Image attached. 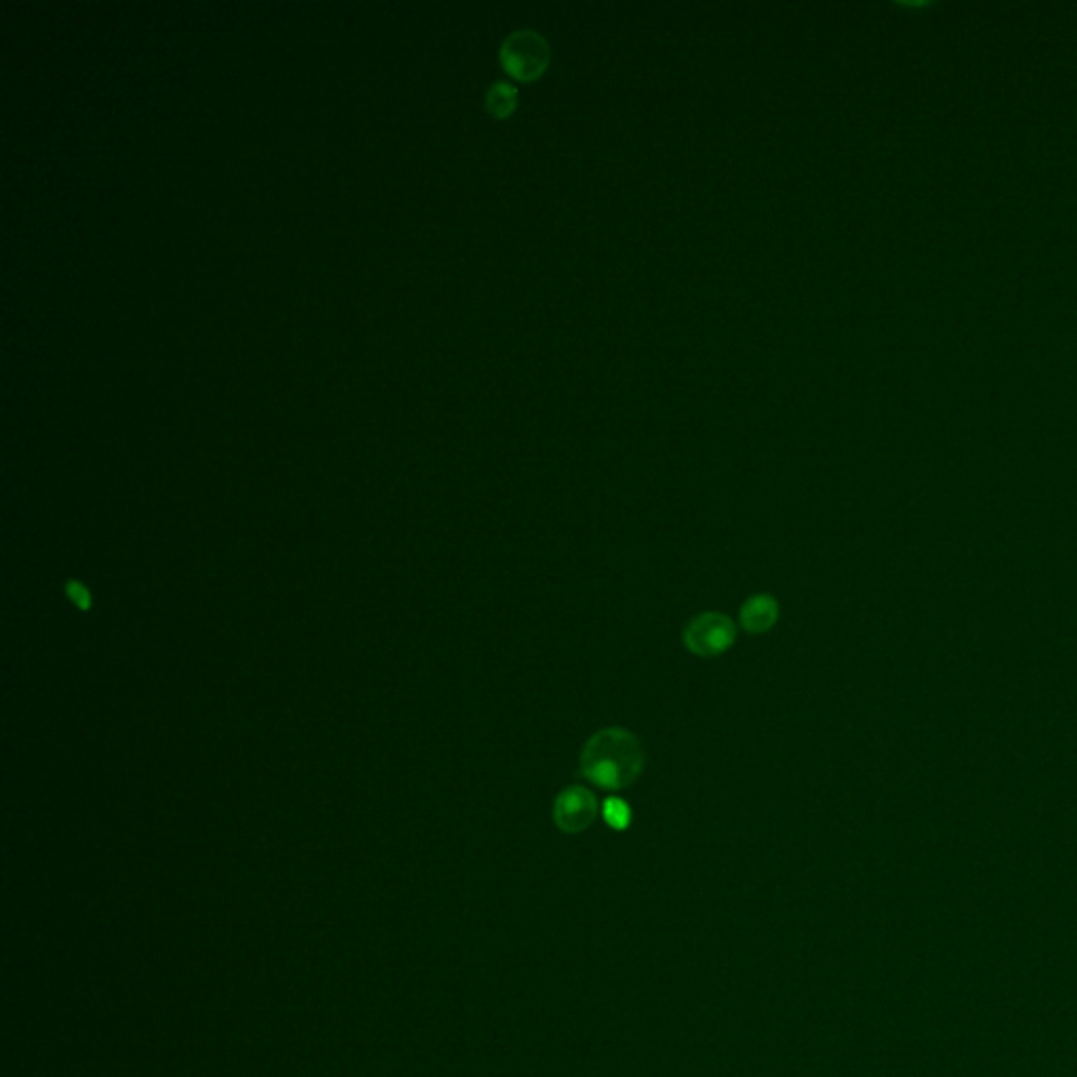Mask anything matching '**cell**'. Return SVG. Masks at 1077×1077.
Instances as JSON below:
<instances>
[{"instance_id":"obj_1","label":"cell","mask_w":1077,"mask_h":1077,"mask_svg":"<svg viewBox=\"0 0 1077 1077\" xmlns=\"http://www.w3.org/2000/svg\"><path fill=\"white\" fill-rule=\"evenodd\" d=\"M644 749L625 728H602L581 749V775L606 791L632 787L644 772Z\"/></svg>"},{"instance_id":"obj_2","label":"cell","mask_w":1077,"mask_h":1077,"mask_svg":"<svg viewBox=\"0 0 1077 1077\" xmlns=\"http://www.w3.org/2000/svg\"><path fill=\"white\" fill-rule=\"evenodd\" d=\"M501 64L516 80L528 83L550 64V47L537 32H514L501 47Z\"/></svg>"},{"instance_id":"obj_3","label":"cell","mask_w":1077,"mask_h":1077,"mask_svg":"<svg viewBox=\"0 0 1077 1077\" xmlns=\"http://www.w3.org/2000/svg\"><path fill=\"white\" fill-rule=\"evenodd\" d=\"M737 627L722 613L697 615L684 627V646L697 657H718L735 644Z\"/></svg>"},{"instance_id":"obj_4","label":"cell","mask_w":1077,"mask_h":1077,"mask_svg":"<svg viewBox=\"0 0 1077 1077\" xmlns=\"http://www.w3.org/2000/svg\"><path fill=\"white\" fill-rule=\"evenodd\" d=\"M554 823L564 833H581L598 817V800L587 787L573 785L560 791L554 810H552Z\"/></svg>"},{"instance_id":"obj_5","label":"cell","mask_w":1077,"mask_h":1077,"mask_svg":"<svg viewBox=\"0 0 1077 1077\" xmlns=\"http://www.w3.org/2000/svg\"><path fill=\"white\" fill-rule=\"evenodd\" d=\"M739 621L749 634H766L779 621V602L770 594L751 596L741 606Z\"/></svg>"},{"instance_id":"obj_6","label":"cell","mask_w":1077,"mask_h":1077,"mask_svg":"<svg viewBox=\"0 0 1077 1077\" xmlns=\"http://www.w3.org/2000/svg\"><path fill=\"white\" fill-rule=\"evenodd\" d=\"M486 108H489L497 118H505L512 114L516 108V89L507 83H497L486 93Z\"/></svg>"},{"instance_id":"obj_7","label":"cell","mask_w":1077,"mask_h":1077,"mask_svg":"<svg viewBox=\"0 0 1077 1077\" xmlns=\"http://www.w3.org/2000/svg\"><path fill=\"white\" fill-rule=\"evenodd\" d=\"M602 817L611 827L625 829L629 821H632V808H629L627 802H623L621 798H611L602 806Z\"/></svg>"}]
</instances>
